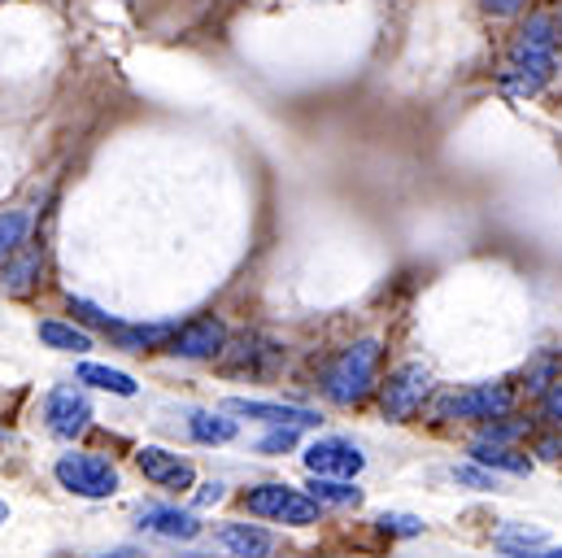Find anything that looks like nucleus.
I'll return each instance as SVG.
<instances>
[{
	"instance_id": "1",
	"label": "nucleus",
	"mask_w": 562,
	"mask_h": 558,
	"mask_svg": "<svg viewBox=\"0 0 562 558\" xmlns=\"http://www.w3.org/2000/svg\"><path fill=\"white\" fill-rule=\"evenodd\" d=\"M554 66H559V22L546 18V13H537V18H528V22L519 26L502 79H506L510 92L537 97V92L550 83Z\"/></svg>"
},
{
	"instance_id": "2",
	"label": "nucleus",
	"mask_w": 562,
	"mask_h": 558,
	"mask_svg": "<svg viewBox=\"0 0 562 558\" xmlns=\"http://www.w3.org/2000/svg\"><path fill=\"white\" fill-rule=\"evenodd\" d=\"M375 367H380V341H353L340 349L327 371H323V393L336 406H358L375 389Z\"/></svg>"
},
{
	"instance_id": "3",
	"label": "nucleus",
	"mask_w": 562,
	"mask_h": 558,
	"mask_svg": "<svg viewBox=\"0 0 562 558\" xmlns=\"http://www.w3.org/2000/svg\"><path fill=\"white\" fill-rule=\"evenodd\" d=\"M53 476L75 498H114L119 493V467L101 454H61L53 462Z\"/></svg>"
},
{
	"instance_id": "4",
	"label": "nucleus",
	"mask_w": 562,
	"mask_h": 558,
	"mask_svg": "<svg viewBox=\"0 0 562 558\" xmlns=\"http://www.w3.org/2000/svg\"><path fill=\"white\" fill-rule=\"evenodd\" d=\"M245 511L249 515H262V520H280V524H292V528H310L318 524L323 506L310 498V493H296L288 484H258L245 493Z\"/></svg>"
},
{
	"instance_id": "5",
	"label": "nucleus",
	"mask_w": 562,
	"mask_h": 558,
	"mask_svg": "<svg viewBox=\"0 0 562 558\" xmlns=\"http://www.w3.org/2000/svg\"><path fill=\"white\" fill-rule=\"evenodd\" d=\"M427 389H431L427 367H423V362H406V367H397V371L389 376V384H384V393H380V406H384V415L393 418V423H406V418H415L423 411Z\"/></svg>"
},
{
	"instance_id": "6",
	"label": "nucleus",
	"mask_w": 562,
	"mask_h": 558,
	"mask_svg": "<svg viewBox=\"0 0 562 558\" xmlns=\"http://www.w3.org/2000/svg\"><path fill=\"white\" fill-rule=\"evenodd\" d=\"M515 406V393L506 384H480L467 393H449L436 402V418H497Z\"/></svg>"
},
{
	"instance_id": "7",
	"label": "nucleus",
	"mask_w": 562,
	"mask_h": 558,
	"mask_svg": "<svg viewBox=\"0 0 562 558\" xmlns=\"http://www.w3.org/2000/svg\"><path fill=\"white\" fill-rule=\"evenodd\" d=\"M44 423H48V432L53 436H61V440H75L88 423H92V402H88V393H79V389H53L48 398H44Z\"/></svg>"
},
{
	"instance_id": "8",
	"label": "nucleus",
	"mask_w": 562,
	"mask_h": 558,
	"mask_svg": "<svg viewBox=\"0 0 562 558\" xmlns=\"http://www.w3.org/2000/svg\"><path fill=\"white\" fill-rule=\"evenodd\" d=\"M301 458H305V467H310L314 476H331V480H349V476H358V471L367 467L362 449H358V445H349V440H340V436L314 440Z\"/></svg>"
},
{
	"instance_id": "9",
	"label": "nucleus",
	"mask_w": 562,
	"mask_h": 558,
	"mask_svg": "<svg viewBox=\"0 0 562 558\" xmlns=\"http://www.w3.org/2000/svg\"><path fill=\"white\" fill-rule=\"evenodd\" d=\"M136 467L144 471V480H153L157 489H175V493L192 489V480H196L192 462L170 454V449H161V445H144L140 454H136Z\"/></svg>"
},
{
	"instance_id": "10",
	"label": "nucleus",
	"mask_w": 562,
	"mask_h": 558,
	"mask_svg": "<svg viewBox=\"0 0 562 558\" xmlns=\"http://www.w3.org/2000/svg\"><path fill=\"white\" fill-rule=\"evenodd\" d=\"M223 345H227V327L218 319H196V323L179 327L166 349L179 354V358H214Z\"/></svg>"
},
{
	"instance_id": "11",
	"label": "nucleus",
	"mask_w": 562,
	"mask_h": 558,
	"mask_svg": "<svg viewBox=\"0 0 562 558\" xmlns=\"http://www.w3.org/2000/svg\"><path fill=\"white\" fill-rule=\"evenodd\" d=\"M223 411L245 418H258V423H271V427H314L323 418L305 406H280V402H249V398H227Z\"/></svg>"
},
{
	"instance_id": "12",
	"label": "nucleus",
	"mask_w": 562,
	"mask_h": 558,
	"mask_svg": "<svg viewBox=\"0 0 562 558\" xmlns=\"http://www.w3.org/2000/svg\"><path fill=\"white\" fill-rule=\"evenodd\" d=\"M214 542L223 550H232L236 558H267L276 550V537L267 528H254V524H223L214 533Z\"/></svg>"
},
{
	"instance_id": "13",
	"label": "nucleus",
	"mask_w": 562,
	"mask_h": 558,
	"mask_svg": "<svg viewBox=\"0 0 562 558\" xmlns=\"http://www.w3.org/2000/svg\"><path fill=\"white\" fill-rule=\"evenodd\" d=\"M140 524L157 537H170V542H192L201 537V520L188 515V511H175V506H148L140 515Z\"/></svg>"
},
{
	"instance_id": "14",
	"label": "nucleus",
	"mask_w": 562,
	"mask_h": 558,
	"mask_svg": "<svg viewBox=\"0 0 562 558\" xmlns=\"http://www.w3.org/2000/svg\"><path fill=\"white\" fill-rule=\"evenodd\" d=\"M40 341L48 349H61V354H88L92 349V336L83 327H70V323H57V319L40 323Z\"/></svg>"
},
{
	"instance_id": "15",
	"label": "nucleus",
	"mask_w": 562,
	"mask_h": 558,
	"mask_svg": "<svg viewBox=\"0 0 562 558\" xmlns=\"http://www.w3.org/2000/svg\"><path fill=\"white\" fill-rule=\"evenodd\" d=\"M79 380H83V384H97V389H105V393H119V398H136V393H140V384H136L127 371L97 367V362H83V367H79Z\"/></svg>"
},
{
	"instance_id": "16",
	"label": "nucleus",
	"mask_w": 562,
	"mask_h": 558,
	"mask_svg": "<svg viewBox=\"0 0 562 558\" xmlns=\"http://www.w3.org/2000/svg\"><path fill=\"white\" fill-rule=\"evenodd\" d=\"M310 498L323 506H358L362 502V489L358 484H349V480H331V476H314V484H310Z\"/></svg>"
},
{
	"instance_id": "17",
	"label": "nucleus",
	"mask_w": 562,
	"mask_h": 558,
	"mask_svg": "<svg viewBox=\"0 0 562 558\" xmlns=\"http://www.w3.org/2000/svg\"><path fill=\"white\" fill-rule=\"evenodd\" d=\"M188 427H192V436H196V440H205V445H223V440H236V418L205 415V411H196Z\"/></svg>"
},
{
	"instance_id": "18",
	"label": "nucleus",
	"mask_w": 562,
	"mask_h": 558,
	"mask_svg": "<svg viewBox=\"0 0 562 558\" xmlns=\"http://www.w3.org/2000/svg\"><path fill=\"white\" fill-rule=\"evenodd\" d=\"M26 227H31V219L26 214H0V258H9V254H18V245L26 241Z\"/></svg>"
},
{
	"instance_id": "19",
	"label": "nucleus",
	"mask_w": 562,
	"mask_h": 558,
	"mask_svg": "<svg viewBox=\"0 0 562 558\" xmlns=\"http://www.w3.org/2000/svg\"><path fill=\"white\" fill-rule=\"evenodd\" d=\"M475 462H484V467H502V471H515V476L528 471V458H515V454L502 449V445H475Z\"/></svg>"
},
{
	"instance_id": "20",
	"label": "nucleus",
	"mask_w": 562,
	"mask_h": 558,
	"mask_svg": "<svg viewBox=\"0 0 562 558\" xmlns=\"http://www.w3.org/2000/svg\"><path fill=\"white\" fill-rule=\"evenodd\" d=\"M546 542H550V537H546L541 528H502V533H497V546H502V550H524V555L537 550V546H546Z\"/></svg>"
},
{
	"instance_id": "21",
	"label": "nucleus",
	"mask_w": 562,
	"mask_h": 558,
	"mask_svg": "<svg viewBox=\"0 0 562 558\" xmlns=\"http://www.w3.org/2000/svg\"><path fill=\"white\" fill-rule=\"evenodd\" d=\"M35 271H40V254H26L22 263H9V267H4L0 283L13 288V292H22V288H31V276H35Z\"/></svg>"
},
{
	"instance_id": "22",
	"label": "nucleus",
	"mask_w": 562,
	"mask_h": 558,
	"mask_svg": "<svg viewBox=\"0 0 562 558\" xmlns=\"http://www.w3.org/2000/svg\"><path fill=\"white\" fill-rule=\"evenodd\" d=\"M453 480L467 484V489H480V493H493L497 489V476H488L480 467H453Z\"/></svg>"
},
{
	"instance_id": "23",
	"label": "nucleus",
	"mask_w": 562,
	"mask_h": 558,
	"mask_svg": "<svg viewBox=\"0 0 562 558\" xmlns=\"http://www.w3.org/2000/svg\"><path fill=\"white\" fill-rule=\"evenodd\" d=\"M380 528H384V533H397V537H419L423 520H415V515H384Z\"/></svg>"
},
{
	"instance_id": "24",
	"label": "nucleus",
	"mask_w": 562,
	"mask_h": 558,
	"mask_svg": "<svg viewBox=\"0 0 562 558\" xmlns=\"http://www.w3.org/2000/svg\"><path fill=\"white\" fill-rule=\"evenodd\" d=\"M296 445V427H276L271 436H262V454H283V449H292Z\"/></svg>"
},
{
	"instance_id": "25",
	"label": "nucleus",
	"mask_w": 562,
	"mask_h": 558,
	"mask_svg": "<svg viewBox=\"0 0 562 558\" xmlns=\"http://www.w3.org/2000/svg\"><path fill=\"white\" fill-rule=\"evenodd\" d=\"M541 415L554 418V423H562V380L546 393V402H541Z\"/></svg>"
},
{
	"instance_id": "26",
	"label": "nucleus",
	"mask_w": 562,
	"mask_h": 558,
	"mask_svg": "<svg viewBox=\"0 0 562 558\" xmlns=\"http://www.w3.org/2000/svg\"><path fill=\"white\" fill-rule=\"evenodd\" d=\"M488 13H497V18H510V13H519L524 9V0H480Z\"/></svg>"
},
{
	"instance_id": "27",
	"label": "nucleus",
	"mask_w": 562,
	"mask_h": 558,
	"mask_svg": "<svg viewBox=\"0 0 562 558\" xmlns=\"http://www.w3.org/2000/svg\"><path fill=\"white\" fill-rule=\"evenodd\" d=\"M218 498H223V484H218V480H214V484H201V493H196L201 506H205V502H218Z\"/></svg>"
},
{
	"instance_id": "28",
	"label": "nucleus",
	"mask_w": 562,
	"mask_h": 558,
	"mask_svg": "<svg viewBox=\"0 0 562 558\" xmlns=\"http://www.w3.org/2000/svg\"><path fill=\"white\" fill-rule=\"evenodd\" d=\"M541 454H546V458H562V440H559V436L541 440Z\"/></svg>"
},
{
	"instance_id": "29",
	"label": "nucleus",
	"mask_w": 562,
	"mask_h": 558,
	"mask_svg": "<svg viewBox=\"0 0 562 558\" xmlns=\"http://www.w3.org/2000/svg\"><path fill=\"white\" fill-rule=\"evenodd\" d=\"M510 558H562V546L559 550H546V555H510Z\"/></svg>"
},
{
	"instance_id": "30",
	"label": "nucleus",
	"mask_w": 562,
	"mask_h": 558,
	"mask_svg": "<svg viewBox=\"0 0 562 558\" xmlns=\"http://www.w3.org/2000/svg\"><path fill=\"white\" fill-rule=\"evenodd\" d=\"M4 520H9V506H4V502H0V524H4Z\"/></svg>"
},
{
	"instance_id": "31",
	"label": "nucleus",
	"mask_w": 562,
	"mask_h": 558,
	"mask_svg": "<svg viewBox=\"0 0 562 558\" xmlns=\"http://www.w3.org/2000/svg\"><path fill=\"white\" fill-rule=\"evenodd\" d=\"M559 31H562V9H559Z\"/></svg>"
}]
</instances>
